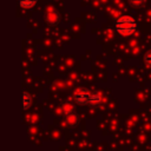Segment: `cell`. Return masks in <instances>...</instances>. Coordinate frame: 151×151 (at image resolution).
Returning a JSON list of instances; mask_svg holds the SVG:
<instances>
[{"instance_id": "cell-2", "label": "cell", "mask_w": 151, "mask_h": 151, "mask_svg": "<svg viewBox=\"0 0 151 151\" xmlns=\"http://www.w3.org/2000/svg\"><path fill=\"white\" fill-rule=\"evenodd\" d=\"M74 100L80 105H85V104L98 105L100 103L101 98L98 93H91V92L85 91V90H79L74 94Z\"/></svg>"}, {"instance_id": "cell-5", "label": "cell", "mask_w": 151, "mask_h": 151, "mask_svg": "<svg viewBox=\"0 0 151 151\" xmlns=\"http://www.w3.org/2000/svg\"><path fill=\"white\" fill-rule=\"evenodd\" d=\"M144 61H145V64H146L149 67H151V51H149V52L145 54Z\"/></svg>"}, {"instance_id": "cell-4", "label": "cell", "mask_w": 151, "mask_h": 151, "mask_svg": "<svg viewBox=\"0 0 151 151\" xmlns=\"http://www.w3.org/2000/svg\"><path fill=\"white\" fill-rule=\"evenodd\" d=\"M29 105H31V97L28 96V93L24 92L22 93V109L26 110L29 107Z\"/></svg>"}, {"instance_id": "cell-1", "label": "cell", "mask_w": 151, "mask_h": 151, "mask_svg": "<svg viewBox=\"0 0 151 151\" xmlns=\"http://www.w3.org/2000/svg\"><path fill=\"white\" fill-rule=\"evenodd\" d=\"M114 28L122 35H131L137 29V22L130 15H123L114 22Z\"/></svg>"}, {"instance_id": "cell-3", "label": "cell", "mask_w": 151, "mask_h": 151, "mask_svg": "<svg viewBox=\"0 0 151 151\" xmlns=\"http://www.w3.org/2000/svg\"><path fill=\"white\" fill-rule=\"evenodd\" d=\"M37 0H18L19 5L22 7V8H31L34 6Z\"/></svg>"}, {"instance_id": "cell-6", "label": "cell", "mask_w": 151, "mask_h": 151, "mask_svg": "<svg viewBox=\"0 0 151 151\" xmlns=\"http://www.w3.org/2000/svg\"><path fill=\"white\" fill-rule=\"evenodd\" d=\"M145 0H130V2L134 6V7H138V6H142L144 4Z\"/></svg>"}]
</instances>
